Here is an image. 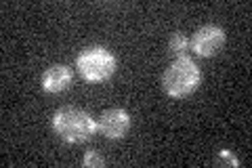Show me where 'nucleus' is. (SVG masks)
<instances>
[{"label":"nucleus","instance_id":"nucleus-1","mask_svg":"<svg viewBox=\"0 0 252 168\" xmlns=\"http://www.w3.org/2000/svg\"><path fill=\"white\" fill-rule=\"evenodd\" d=\"M53 129L63 141L84 143L97 131V122L80 107H61L53 116Z\"/></svg>","mask_w":252,"mask_h":168},{"label":"nucleus","instance_id":"nucleus-2","mask_svg":"<svg viewBox=\"0 0 252 168\" xmlns=\"http://www.w3.org/2000/svg\"><path fill=\"white\" fill-rule=\"evenodd\" d=\"M200 80H202L200 67L189 57H181V59H175L166 67V71L162 76V86L170 97L181 99L198 89Z\"/></svg>","mask_w":252,"mask_h":168},{"label":"nucleus","instance_id":"nucleus-3","mask_svg":"<svg viewBox=\"0 0 252 168\" xmlns=\"http://www.w3.org/2000/svg\"><path fill=\"white\" fill-rule=\"evenodd\" d=\"M76 67L89 82H103L116 71V57L103 46H86L76 57Z\"/></svg>","mask_w":252,"mask_h":168},{"label":"nucleus","instance_id":"nucleus-4","mask_svg":"<svg viewBox=\"0 0 252 168\" xmlns=\"http://www.w3.org/2000/svg\"><path fill=\"white\" fill-rule=\"evenodd\" d=\"M225 44V32L219 26H204L193 34L191 49L200 57H212L217 55Z\"/></svg>","mask_w":252,"mask_h":168},{"label":"nucleus","instance_id":"nucleus-5","mask_svg":"<svg viewBox=\"0 0 252 168\" xmlns=\"http://www.w3.org/2000/svg\"><path fill=\"white\" fill-rule=\"evenodd\" d=\"M130 129V116L126 109L112 107L105 109L97 120V131L107 139H122Z\"/></svg>","mask_w":252,"mask_h":168},{"label":"nucleus","instance_id":"nucleus-6","mask_svg":"<svg viewBox=\"0 0 252 168\" xmlns=\"http://www.w3.org/2000/svg\"><path fill=\"white\" fill-rule=\"evenodd\" d=\"M72 69L67 66H51L49 69L42 74V91L46 93H63L65 89H69L72 84Z\"/></svg>","mask_w":252,"mask_h":168},{"label":"nucleus","instance_id":"nucleus-7","mask_svg":"<svg viewBox=\"0 0 252 168\" xmlns=\"http://www.w3.org/2000/svg\"><path fill=\"white\" fill-rule=\"evenodd\" d=\"M187 38L181 34V32H175V34L170 36V40H168V53L172 55V57H177V59H181V57H185V51H187Z\"/></svg>","mask_w":252,"mask_h":168},{"label":"nucleus","instance_id":"nucleus-8","mask_svg":"<svg viewBox=\"0 0 252 168\" xmlns=\"http://www.w3.org/2000/svg\"><path fill=\"white\" fill-rule=\"evenodd\" d=\"M103 156L99 154V151H94V149H89L86 151V156H84V166H93V168H97V166H103Z\"/></svg>","mask_w":252,"mask_h":168},{"label":"nucleus","instance_id":"nucleus-9","mask_svg":"<svg viewBox=\"0 0 252 168\" xmlns=\"http://www.w3.org/2000/svg\"><path fill=\"white\" fill-rule=\"evenodd\" d=\"M220 162H227V164H231V166H238V164H240L238 160H235L227 149H220Z\"/></svg>","mask_w":252,"mask_h":168}]
</instances>
